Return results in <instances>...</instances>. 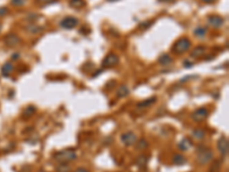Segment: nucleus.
<instances>
[{"mask_svg": "<svg viewBox=\"0 0 229 172\" xmlns=\"http://www.w3.org/2000/svg\"><path fill=\"white\" fill-rule=\"evenodd\" d=\"M5 41H6V44H7L8 46H12V47H14V46H16V45H18V44H20V38H18L16 35L10 33V35H8V36L6 37Z\"/></svg>", "mask_w": 229, "mask_h": 172, "instance_id": "11", "label": "nucleus"}, {"mask_svg": "<svg viewBox=\"0 0 229 172\" xmlns=\"http://www.w3.org/2000/svg\"><path fill=\"white\" fill-rule=\"evenodd\" d=\"M172 161H173V163H174L175 165H183V164L187 162L186 157L181 154H175L174 156H173Z\"/></svg>", "mask_w": 229, "mask_h": 172, "instance_id": "14", "label": "nucleus"}, {"mask_svg": "<svg viewBox=\"0 0 229 172\" xmlns=\"http://www.w3.org/2000/svg\"><path fill=\"white\" fill-rule=\"evenodd\" d=\"M75 172H90V171L85 168H78L77 170H75Z\"/></svg>", "mask_w": 229, "mask_h": 172, "instance_id": "30", "label": "nucleus"}, {"mask_svg": "<svg viewBox=\"0 0 229 172\" xmlns=\"http://www.w3.org/2000/svg\"><path fill=\"white\" fill-rule=\"evenodd\" d=\"M121 141H123V144L125 146H133L135 145V142L138 141V138H136V136H135L133 132H126V133H124V134H121Z\"/></svg>", "mask_w": 229, "mask_h": 172, "instance_id": "6", "label": "nucleus"}, {"mask_svg": "<svg viewBox=\"0 0 229 172\" xmlns=\"http://www.w3.org/2000/svg\"><path fill=\"white\" fill-rule=\"evenodd\" d=\"M212 159H213V151L210 149H203L199 150L197 154V157H196V161H197L198 164L201 165H205V164L210 163Z\"/></svg>", "mask_w": 229, "mask_h": 172, "instance_id": "3", "label": "nucleus"}, {"mask_svg": "<svg viewBox=\"0 0 229 172\" xmlns=\"http://www.w3.org/2000/svg\"><path fill=\"white\" fill-rule=\"evenodd\" d=\"M28 30H29L30 32H32V33H37V32L41 31V28L37 27V25H35V24H31L30 27L28 28Z\"/></svg>", "mask_w": 229, "mask_h": 172, "instance_id": "25", "label": "nucleus"}, {"mask_svg": "<svg viewBox=\"0 0 229 172\" xmlns=\"http://www.w3.org/2000/svg\"><path fill=\"white\" fill-rule=\"evenodd\" d=\"M183 64H184V67H190V65H191L193 63H191V62H188V61H186Z\"/></svg>", "mask_w": 229, "mask_h": 172, "instance_id": "32", "label": "nucleus"}, {"mask_svg": "<svg viewBox=\"0 0 229 172\" xmlns=\"http://www.w3.org/2000/svg\"><path fill=\"white\" fill-rule=\"evenodd\" d=\"M205 52H206V48L204 46H198L191 52V56L193 58H201V56L205 54Z\"/></svg>", "mask_w": 229, "mask_h": 172, "instance_id": "13", "label": "nucleus"}, {"mask_svg": "<svg viewBox=\"0 0 229 172\" xmlns=\"http://www.w3.org/2000/svg\"><path fill=\"white\" fill-rule=\"evenodd\" d=\"M159 1H166V2H172V1H174V0H159Z\"/></svg>", "mask_w": 229, "mask_h": 172, "instance_id": "34", "label": "nucleus"}, {"mask_svg": "<svg viewBox=\"0 0 229 172\" xmlns=\"http://www.w3.org/2000/svg\"><path fill=\"white\" fill-rule=\"evenodd\" d=\"M193 136L195 139L202 140V139H204V136H205V131L203 129H195L193 131Z\"/></svg>", "mask_w": 229, "mask_h": 172, "instance_id": "17", "label": "nucleus"}, {"mask_svg": "<svg viewBox=\"0 0 229 172\" xmlns=\"http://www.w3.org/2000/svg\"><path fill=\"white\" fill-rule=\"evenodd\" d=\"M12 2L15 6H22V5L25 4V0H12Z\"/></svg>", "mask_w": 229, "mask_h": 172, "instance_id": "28", "label": "nucleus"}, {"mask_svg": "<svg viewBox=\"0 0 229 172\" xmlns=\"http://www.w3.org/2000/svg\"><path fill=\"white\" fill-rule=\"evenodd\" d=\"M216 147H218V150L222 156H226L228 154L229 150V142L227 140V138L225 136H221L220 139L218 140V144H216Z\"/></svg>", "mask_w": 229, "mask_h": 172, "instance_id": "7", "label": "nucleus"}, {"mask_svg": "<svg viewBox=\"0 0 229 172\" xmlns=\"http://www.w3.org/2000/svg\"><path fill=\"white\" fill-rule=\"evenodd\" d=\"M159 63L162 65H167V64L172 63V58L168 54H163L159 58Z\"/></svg>", "mask_w": 229, "mask_h": 172, "instance_id": "18", "label": "nucleus"}, {"mask_svg": "<svg viewBox=\"0 0 229 172\" xmlns=\"http://www.w3.org/2000/svg\"><path fill=\"white\" fill-rule=\"evenodd\" d=\"M213 1H214V0H203V2H205V4H211Z\"/></svg>", "mask_w": 229, "mask_h": 172, "instance_id": "33", "label": "nucleus"}, {"mask_svg": "<svg viewBox=\"0 0 229 172\" xmlns=\"http://www.w3.org/2000/svg\"><path fill=\"white\" fill-rule=\"evenodd\" d=\"M128 93H130L128 87L125 85H121L120 87L118 88V91H117V96H118V98H124L126 95H128Z\"/></svg>", "mask_w": 229, "mask_h": 172, "instance_id": "16", "label": "nucleus"}, {"mask_svg": "<svg viewBox=\"0 0 229 172\" xmlns=\"http://www.w3.org/2000/svg\"><path fill=\"white\" fill-rule=\"evenodd\" d=\"M118 62H119L118 56H117L116 54H113V53H109V54L104 58L103 61H102V68H110V67H113V65L118 64Z\"/></svg>", "mask_w": 229, "mask_h": 172, "instance_id": "4", "label": "nucleus"}, {"mask_svg": "<svg viewBox=\"0 0 229 172\" xmlns=\"http://www.w3.org/2000/svg\"><path fill=\"white\" fill-rule=\"evenodd\" d=\"M220 166H221V163L220 162H216V163L213 164V166L211 168V172H218L219 171V169H220Z\"/></svg>", "mask_w": 229, "mask_h": 172, "instance_id": "26", "label": "nucleus"}, {"mask_svg": "<svg viewBox=\"0 0 229 172\" xmlns=\"http://www.w3.org/2000/svg\"><path fill=\"white\" fill-rule=\"evenodd\" d=\"M35 111H36V108L32 107V106H30V107H28V108L25 109V111H24V116H25V117H30V116L33 115Z\"/></svg>", "mask_w": 229, "mask_h": 172, "instance_id": "24", "label": "nucleus"}, {"mask_svg": "<svg viewBox=\"0 0 229 172\" xmlns=\"http://www.w3.org/2000/svg\"><path fill=\"white\" fill-rule=\"evenodd\" d=\"M178 147H179V149H181L182 151H187V150H189L193 147V141L190 140V139H188V138H183V139L179 142Z\"/></svg>", "mask_w": 229, "mask_h": 172, "instance_id": "10", "label": "nucleus"}, {"mask_svg": "<svg viewBox=\"0 0 229 172\" xmlns=\"http://www.w3.org/2000/svg\"><path fill=\"white\" fill-rule=\"evenodd\" d=\"M55 169H56V172H70L71 170L68 163H60Z\"/></svg>", "mask_w": 229, "mask_h": 172, "instance_id": "19", "label": "nucleus"}, {"mask_svg": "<svg viewBox=\"0 0 229 172\" xmlns=\"http://www.w3.org/2000/svg\"><path fill=\"white\" fill-rule=\"evenodd\" d=\"M60 25L63 28V29H73V28H76L77 25H78V18L73 17V16H67V17H64L61 21V23H60Z\"/></svg>", "mask_w": 229, "mask_h": 172, "instance_id": "5", "label": "nucleus"}, {"mask_svg": "<svg viewBox=\"0 0 229 172\" xmlns=\"http://www.w3.org/2000/svg\"><path fill=\"white\" fill-rule=\"evenodd\" d=\"M191 43L188 38H180L179 40H176L174 43V45L172 46V52L174 54H183L187 50L190 48Z\"/></svg>", "mask_w": 229, "mask_h": 172, "instance_id": "2", "label": "nucleus"}, {"mask_svg": "<svg viewBox=\"0 0 229 172\" xmlns=\"http://www.w3.org/2000/svg\"><path fill=\"white\" fill-rule=\"evenodd\" d=\"M195 35L197 37H204L205 35H206V28H203V27H199L197 28L196 30H195Z\"/></svg>", "mask_w": 229, "mask_h": 172, "instance_id": "23", "label": "nucleus"}, {"mask_svg": "<svg viewBox=\"0 0 229 172\" xmlns=\"http://www.w3.org/2000/svg\"><path fill=\"white\" fill-rule=\"evenodd\" d=\"M207 116H209V110L206 108H198L191 115V117L195 122H202L204 119H206Z\"/></svg>", "mask_w": 229, "mask_h": 172, "instance_id": "8", "label": "nucleus"}, {"mask_svg": "<svg viewBox=\"0 0 229 172\" xmlns=\"http://www.w3.org/2000/svg\"><path fill=\"white\" fill-rule=\"evenodd\" d=\"M77 159V154L72 149H63L54 154V159L58 163H69Z\"/></svg>", "mask_w": 229, "mask_h": 172, "instance_id": "1", "label": "nucleus"}, {"mask_svg": "<svg viewBox=\"0 0 229 172\" xmlns=\"http://www.w3.org/2000/svg\"><path fill=\"white\" fill-rule=\"evenodd\" d=\"M69 4L71 6L72 8H76V9H80L83 7H85V0H70Z\"/></svg>", "mask_w": 229, "mask_h": 172, "instance_id": "15", "label": "nucleus"}, {"mask_svg": "<svg viewBox=\"0 0 229 172\" xmlns=\"http://www.w3.org/2000/svg\"><path fill=\"white\" fill-rule=\"evenodd\" d=\"M13 71V65H12V63H6L2 67V75H5V76H8L9 73Z\"/></svg>", "mask_w": 229, "mask_h": 172, "instance_id": "22", "label": "nucleus"}, {"mask_svg": "<svg viewBox=\"0 0 229 172\" xmlns=\"http://www.w3.org/2000/svg\"><path fill=\"white\" fill-rule=\"evenodd\" d=\"M147 163H148V159H147L144 155H142V156H139V157H138V159H136V164L139 165L140 168H144V166L147 165Z\"/></svg>", "mask_w": 229, "mask_h": 172, "instance_id": "20", "label": "nucleus"}, {"mask_svg": "<svg viewBox=\"0 0 229 172\" xmlns=\"http://www.w3.org/2000/svg\"><path fill=\"white\" fill-rule=\"evenodd\" d=\"M153 24V21H146V23H141L140 24V27L141 28H148L149 25H151Z\"/></svg>", "mask_w": 229, "mask_h": 172, "instance_id": "29", "label": "nucleus"}, {"mask_svg": "<svg viewBox=\"0 0 229 172\" xmlns=\"http://www.w3.org/2000/svg\"><path fill=\"white\" fill-rule=\"evenodd\" d=\"M135 145H136V149L138 150H143L148 147V142L144 140V139H141V140L136 141Z\"/></svg>", "mask_w": 229, "mask_h": 172, "instance_id": "21", "label": "nucleus"}, {"mask_svg": "<svg viewBox=\"0 0 229 172\" xmlns=\"http://www.w3.org/2000/svg\"><path fill=\"white\" fill-rule=\"evenodd\" d=\"M56 0H37V2L40 5H50V4H53L55 2Z\"/></svg>", "mask_w": 229, "mask_h": 172, "instance_id": "27", "label": "nucleus"}, {"mask_svg": "<svg viewBox=\"0 0 229 172\" xmlns=\"http://www.w3.org/2000/svg\"><path fill=\"white\" fill-rule=\"evenodd\" d=\"M109 1H117V0H109Z\"/></svg>", "mask_w": 229, "mask_h": 172, "instance_id": "35", "label": "nucleus"}, {"mask_svg": "<svg viewBox=\"0 0 229 172\" xmlns=\"http://www.w3.org/2000/svg\"><path fill=\"white\" fill-rule=\"evenodd\" d=\"M6 12H7V8H0V16H1V15H5Z\"/></svg>", "mask_w": 229, "mask_h": 172, "instance_id": "31", "label": "nucleus"}, {"mask_svg": "<svg viewBox=\"0 0 229 172\" xmlns=\"http://www.w3.org/2000/svg\"><path fill=\"white\" fill-rule=\"evenodd\" d=\"M207 22H209V24H210L211 27L220 28L223 25L225 20L221 17V16H219V15H210V16L207 17Z\"/></svg>", "mask_w": 229, "mask_h": 172, "instance_id": "9", "label": "nucleus"}, {"mask_svg": "<svg viewBox=\"0 0 229 172\" xmlns=\"http://www.w3.org/2000/svg\"><path fill=\"white\" fill-rule=\"evenodd\" d=\"M155 102H156V98H155V96H153V98H149V99L143 100V101L139 102V103H138V108H148V107H150V106L153 104Z\"/></svg>", "mask_w": 229, "mask_h": 172, "instance_id": "12", "label": "nucleus"}]
</instances>
